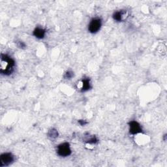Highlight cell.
Returning <instances> with one entry per match:
<instances>
[{"instance_id": "obj_1", "label": "cell", "mask_w": 167, "mask_h": 167, "mask_svg": "<svg viewBox=\"0 0 167 167\" xmlns=\"http://www.w3.org/2000/svg\"><path fill=\"white\" fill-rule=\"evenodd\" d=\"M15 62L13 59L6 54L1 55V67L0 71L3 75L9 76L14 71Z\"/></svg>"}, {"instance_id": "obj_9", "label": "cell", "mask_w": 167, "mask_h": 167, "mask_svg": "<svg viewBox=\"0 0 167 167\" xmlns=\"http://www.w3.org/2000/svg\"><path fill=\"white\" fill-rule=\"evenodd\" d=\"M48 136L52 138H56L58 136V131L55 129H52L49 130V131L48 133Z\"/></svg>"}, {"instance_id": "obj_5", "label": "cell", "mask_w": 167, "mask_h": 167, "mask_svg": "<svg viewBox=\"0 0 167 167\" xmlns=\"http://www.w3.org/2000/svg\"><path fill=\"white\" fill-rule=\"evenodd\" d=\"M129 133L131 134H136L140 133L142 129L140 125L136 121H131L129 123Z\"/></svg>"}, {"instance_id": "obj_3", "label": "cell", "mask_w": 167, "mask_h": 167, "mask_svg": "<svg viewBox=\"0 0 167 167\" xmlns=\"http://www.w3.org/2000/svg\"><path fill=\"white\" fill-rule=\"evenodd\" d=\"M14 161V157L11 153H4L0 157V166H8Z\"/></svg>"}, {"instance_id": "obj_4", "label": "cell", "mask_w": 167, "mask_h": 167, "mask_svg": "<svg viewBox=\"0 0 167 167\" xmlns=\"http://www.w3.org/2000/svg\"><path fill=\"white\" fill-rule=\"evenodd\" d=\"M102 26V21L99 18H93L89 22L88 26V31L91 34H96L98 32Z\"/></svg>"}, {"instance_id": "obj_7", "label": "cell", "mask_w": 167, "mask_h": 167, "mask_svg": "<svg viewBox=\"0 0 167 167\" xmlns=\"http://www.w3.org/2000/svg\"><path fill=\"white\" fill-rule=\"evenodd\" d=\"M92 85L90 80L88 78H85L82 80V87H81V92H87L91 89Z\"/></svg>"}, {"instance_id": "obj_2", "label": "cell", "mask_w": 167, "mask_h": 167, "mask_svg": "<svg viewBox=\"0 0 167 167\" xmlns=\"http://www.w3.org/2000/svg\"><path fill=\"white\" fill-rule=\"evenodd\" d=\"M71 152L70 145L67 142H64V143L59 144L57 148V153L60 157H68L71 154Z\"/></svg>"}, {"instance_id": "obj_12", "label": "cell", "mask_w": 167, "mask_h": 167, "mask_svg": "<svg viewBox=\"0 0 167 167\" xmlns=\"http://www.w3.org/2000/svg\"><path fill=\"white\" fill-rule=\"evenodd\" d=\"M17 44L18 47L20 48H22V49H24V48H26V44L24 43V42H22V41H20V40H19V41H17Z\"/></svg>"}, {"instance_id": "obj_11", "label": "cell", "mask_w": 167, "mask_h": 167, "mask_svg": "<svg viewBox=\"0 0 167 167\" xmlns=\"http://www.w3.org/2000/svg\"><path fill=\"white\" fill-rule=\"evenodd\" d=\"M74 76V73L72 71H67L64 75L65 79H71Z\"/></svg>"}, {"instance_id": "obj_8", "label": "cell", "mask_w": 167, "mask_h": 167, "mask_svg": "<svg viewBox=\"0 0 167 167\" xmlns=\"http://www.w3.org/2000/svg\"><path fill=\"white\" fill-rule=\"evenodd\" d=\"M126 11H118L115 12L113 14V18L117 22H121L122 20H123L124 16L125 14Z\"/></svg>"}, {"instance_id": "obj_10", "label": "cell", "mask_w": 167, "mask_h": 167, "mask_svg": "<svg viewBox=\"0 0 167 167\" xmlns=\"http://www.w3.org/2000/svg\"><path fill=\"white\" fill-rule=\"evenodd\" d=\"M86 142L89 144H95L98 142V140L95 136H89L88 139L86 140Z\"/></svg>"}, {"instance_id": "obj_13", "label": "cell", "mask_w": 167, "mask_h": 167, "mask_svg": "<svg viewBox=\"0 0 167 167\" xmlns=\"http://www.w3.org/2000/svg\"><path fill=\"white\" fill-rule=\"evenodd\" d=\"M78 122H79V124L82 126H84L86 124H88V121H86L85 120H80L78 121Z\"/></svg>"}, {"instance_id": "obj_6", "label": "cell", "mask_w": 167, "mask_h": 167, "mask_svg": "<svg viewBox=\"0 0 167 167\" xmlns=\"http://www.w3.org/2000/svg\"><path fill=\"white\" fill-rule=\"evenodd\" d=\"M34 35L36 38L39 39H42L44 37L46 34V31L41 27H36L33 32Z\"/></svg>"}]
</instances>
